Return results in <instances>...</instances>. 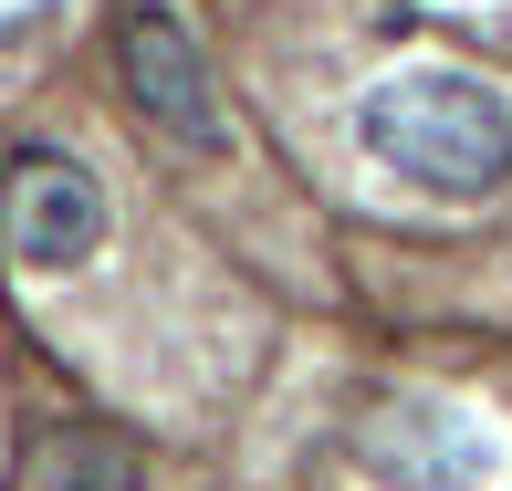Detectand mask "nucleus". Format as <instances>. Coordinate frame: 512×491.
I'll list each match as a JSON object with an SVG mask.
<instances>
[{
  "label": "nucleus",
  "instance_id": "4",
  "mask_svg": "<svg viewBox=\"0 0 512 491\" xmlns=\"http://www.w3.org/2000/svg\"><path fill=\"white\" fill-rule=\"evenodd\" d=\"M42 491H147V450L126 429H53Z\"/></svg>",
  "mask_w": 512,
  "mask_h": 491
},
{
  "label": "nucleus",
  "instance_id": "2",
  "mask_svg": "<svg viewBox=\"0 0 512 491\" xmlns=\"http://www.w3.org/2000/svg\"><path fill=\"white\" fill-rule=\"evenodd\" d=\"M115 74H126V95H136V115H147L157 136H178L189 157H230V115L209 95V53L189 42L178 11L136 0V11L115 21Z\"/></svg>",
  "mask_w": 512,
  "mask_h": 491
},
{
  "label": "nucleus",
  "instance_id": "3",
  "mask_svg": "<svg viewBox=\"0 0 512 491\" xmlns=\"http://www.w3.org/2000/svg\"><path fill=\"white\" fill-rule=\"evenodd\" d=\"M0 241L21 272H84L105 251V189L63 147H21L0 168Z\"/></svg>",
  "mask_w": 512,
  "mask_h": 491
},
{
  "label": "nucleus",
  "instance_id": "1",
  "mask_svg": "<svg viewBox=\"0 0 512 491\" xmlns=\"http://www.w3.org/2000/svg\"><path fill=\"white\" fill-rule=\"evenodd\" d=\"M356 147L429 199H492L512 178V95L471 63H408V74L366 84Z\"/></svg>",
  "mask_w": 512,
  "mask_h": 491
}]
</instances>
